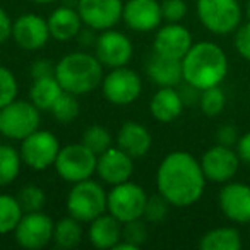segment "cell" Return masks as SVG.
<instances>
[{
  "label": "cell",
  "mask_w": 250,
  "mask_h": 250,
  "mask_svg": "<svg viewBox=\"0 0 250 250\" xmlns=\"http://www.w3.org/2000/svg\"><path fill=\"white\" fill-rule=\"evenodd\" d=\"M122 240L132 243L136 249H141V247L146 243L147 226H146V223L143 221V218L124 223V228H122Z\"/></svg>",
  "instance_id": "cell-35"
},
{
  "label": "cell",
  "mask_w": 250,
  "mask_h": 250,
  "mask_svg": "<svg viewBox=\"0 0 250 250\" xmlns=\"http://www.w3.org/2000/svg\"><path fill=\"white\" fill-rule=\"evenodd\" d=\"M83 144L87 149L93 151L96 156H100L101 153H104V151L113 146V139H111V134L104 129L103 125H91L89 129L84 132Z\"/></svg>",
  "instance_id": "cell-32"
},
{
  "label": "cell",
  "mask_w": 250,
  "mask_h": 250,
  "mask_svg": "<svg viewBox=\"0 0 250 250\" xmlns=\"http://www.w3.org/2000/svg\"><path fill=\"white\" fill-rule=\"evenodd\" d=\"M199 161H201L206 180L214 182V184H226L233 180L242 163L233 147L221 146V144L209 147Z\"/></svg>",
  "instance_id": "cell-12"
},
{
  "label": "cell",
  "mask_w": 250,
  "mask_h": 250,
  "mask_svg": "<svg viewBox=\"0 0 250 250\" xmlns=\"http://www.w3.org/2000/svg\"><path fill=\"white\" fill-rule=\"evenodd\" d=\"M62 93L63 89L55 76L33 79L31 89H29V101L40 110H52V106Z\"/></svg>",
  "instance_id": "cell-26"
},
{
  "label": "cell",
  "mask_w": 250,
  "mask_h": 250,
  "mask_svg": "<svg viewBox=\"0 0 250 250\" xmlns=\"http://www.w3.org/2000/svg\"><path fill=\"white\" fill-rule=\"evenodd\" d=\"M96 154L87 149L83 143H79L60 147L53 167L62 180L69 184H77V182L87 180L96 173Z\"/></svg>",
  "instance_id": "cell-7"
},
{
  "label": "cell",
  "mask_w": 250,
  "mask_h": 250,
  "mask_svg": "<svg viewBox=\"0 0 250 250\" xmlns=\"http://www.w3.org/2000/svg\"><path fill=\"white\" fill-rule=\"evenodd\" d=\"M199 106H201L202 113H204L206 117H218L226 106L225 91L219 86L202 89L201 98H199Z\"/></svg>",
  "instance_id": "cell-31"
},
{
  "label": "cell",
  "mask_w": 250,
  "mask_h": 250,
  "mask_svg": "<svg viewBox=\"0 0 250 250\" xmlns=\"http://www.w3.org/2000/svg\"><path fill=\"white\" fill-rule=\"evenodd\" d=\"M115 143H117V147H120L122 151L130 154L134 160H137L149 153L151 146H153V137L143 124L125 122L118 130Z\"/></svg>",
  "instance_id": "cell-21"
},
{
  "label": "cell",
  "mask_w": 250,
  "mask_h": 250,
  "mask_svg": "<svg viewBox=\"0 0 250 250\" xmlns=\"http://www.w3.org/2000/svg\"><path fill=\"white\" fill-rule=\"evenodd\" d=\"M245 18L247 21H250V0L245 4Z\"/></svg>",
  "instance_id": "cell-45"
},
{
  "label": "cell",
  "mask_w": 250,
  "mask_h": 250,
  "mask_svg": "<svg viewBox=\"0 0 250 250\" xmlns=\"http://www.w3.org/2000/svg\"><path fill=\"white\" fill-rule=\"evenodd\" d=\"M77 11L83 22L94 31L111 29L122 19L124 2L122 0H79Z\"/></svg>",
  "instance_id": "cell-14"
},
{
  "label": "cell",
  "mask_w": 250,
  "mask_h": 250,
  "mask_svg": "<svg viewBox=\"0 0 250 250\" xmlns=\"http://www.w3.org/2000/svg\"><path fill=\"white\" fill-rule=\"evenodd\" d=\"M101 91L111 104L127 106L141 96L143 81L134 70L127 67H117V69H111L106 76H103Z\"/></svg>",
  "instance_id": "cell-10"
},
{
  "label": "cell",
  "mask_w": 250,
  "mask_h": 250,
  "mask_svg": "<svg viewBox=\"0 0 250 250\" xmlns=\"http://www.w3.org/2000/svg\"><path fill=\"white\" fill-rule=\"evenodd\" d=\"M242 245V235L238 229L231 226L209 229L199 240L201 250H240Z\"/></svg>",
  "instance_id": "cell-25"
},
{
  "label": "cell",
  "mask_w": 250,
  "mask_h": 250,
  "mask_svg": "<svg viewBox=\"0 0 250 250\" xmlns=\"http://www.w3.org/2000/svg\"><path fill=\"white\" fill-rule=\"evenodd\" d=\"M146 74L160 87H177L184 83L182 60L170 59L156 52H153V55L147 59Z\"/></svg>",
  "instance_id": "cell-20"
},
{
  "label": "cell",
  "mask_w": 250,
  "mask_h": 250,
  "mask_svg": "<svg viewBox=\"0 0 250 250\" xmlns=\"http://www.w3.org/2000/svg\"><path fill=\"white\" fill-rule=\"evenodd\" d=\"M18 79L16 76L7 69V67L0 65V108H4L11 101L18 98Z\"/></svg>",
  "instance_id": "cell-36"
},
{
  "label": "cell",
  "mask_w": 250,
  "mask_h": 250,
  "mask_svg": "<svg viewBox=\"0 0 250 250\" xmlns=\"http://www.w3.org/2000/svg\"><path fill=\"white\" fill-rule=\"evenodd\" d=\"M94 50H96V59L103 63V67L110 69L125 67L134 53L132 42L124 33L113 29H104L101 35H98Z\"/></svg>",
  "instance_id": "cell-13"
},
{
  "label": "cell",
  "mask_w": 250,
  "mask_h": 250,
  "mask_svg": "<svg viewBox=\"0 0 250 250\" xmlns=\"http://www.w3.org/2000/svg\"><path fill=\"white\" fill-rule=\"evenodd\" d=\"M187 2L185 0H163L161 12L167 22H180L187 16Z\"/></svg>",
  "instance_id": "cell-37"
},
{
  "label": "cell",
  "mask_w": 250,
  "mask_h": 250,
  "mask_svg": "<svg viewBox=\"0 0 250 250\" xmlns=\"http://www.w3.org/2000/svg\"><path fill=\"white\" fill-rule=\"evenodd\" d=\"M219 209L233 223H250V187L240 182H226L218 195Z\"/></svg>",
  "instance_id": "cell-17"
},
{
  "label": "cell",
  "mask_w": 250,
  "mask_h": 250,
  "mask_svg": "<svg viewBox=\"0 0 250 250\" xmlns=\"http://www.w3.org/2000/svg\"><path fill=\"white\" fill-rule=\"evenodd\" d=\"M22 214V208L19 206L18 197L9 194H0V235H7L16 229Z\"/></svg>",
  "instance_id": "cell-29"
},
{
  "label": "cell",
  "mask_w": 250,
  "mask_h": 250,
  "mask_svg": "<svg viewBox=\"0 0 250 250\" xmlns=\"http://www.w3.org/2000/svg\"><path fill=\"white\" fill-rule=\"evenodd\" d=\"M55 77L63 91L72 94H87L101 86L103 63L96 55L84 52H72L62 57L55 65Z\"/></svg>",
  "instance_id": "cell-3"
},
{
  "label": "cell",
  "mask_w": 250,
  "mask_h": 250,
  "mask_svg": "<svg viewBox=\"0 0 250 250\" xmlns=\"http://www.w3.org/2000/svg\"><path fill=\"white\" fill-rule=\"evenodd\" d=\"M12 19L5 12V9L0 7V45L5 43L9 38H12Z\"/></svg>",
  "instance_id": "cell-43"
},
{
  "label": "cell",
  "mask_w": 250,
  "mask_h": 250,
  "mask_svg": "<svg viewBox=\"0 0 250 250\" xmlns=\"http://www.w3.org/2000/svg\"><path fill=\"white\" fill-rule=\"evenodd\" d=\"M18 202L22 208L24 212H33V211H42L43 206L46 202V195L43 192L42 187L38 185H26L18 192Z\"/></svg>",
  "instance_id": "cell-33"
},
{
  "label": "cell",
  "mask_w": 250,
  "mask_h": 250,
  "mask_svg": "<svg viewBox=\"0 0 250 250\" xmlns=\"http://www.w3.org/2000/svg\"><path fill=\"white\" fill-rule=\"evenodd\" d=\"M184 101L177 87H160L151 98L149 110L154 120L161 124H170L177 120L184 111Z\"/></svg>",
  "instance_id": "cell-23"
},
{
  "label": "cell",
  "mask_w": 250,
  "mask_h": 250,
  "mask_svg": "<svg viewBox=\"0 0 250 250\" xmlns=\"http://www.w3.org/2000/svg\"><path fill=\"white\" fill-rule=\"evenodd\" d=\"M184 81L197 89L219 86L228 74V59L219 45L212 42H199L190 46L182 59Z\"/></svg>",
  "instance_id": "cell-2"
},
{
  "label": "cell",
  "mask_w": 250,
  "mask_h": 250,
  "mask_svg": "<svg viewBox=\"0 0 250 250\" xmlns=\"http://www.w3.org/2000/svg\"><path fill=\"white\" fill-rule=\"evenodd\" d=\"M197 18L212 35H229L242 22V7L238 0H197Z\"/></svg>",
  "instance_id": "cell-6"
},
{
  "label": "cell",
  "mask_w": 250,
  "mask_h": 250,
  "mask_svg": "<svg viewBox=\"0 0 250 250\" xmlns=\"http://www.w3.org/2000/svg\"><path fill=\"white\" fill-rule=\"evenodd\" d=\"M236 154H238L240 161L245 165H250V132L243 134L236 141Z\"/></svg>",
  "instance_id": "cell-42"
},
{
  "label": "cell",
  "mask_w": 250,
  "mask_h": 250,
  "mask_svg": "<svg viewBox=\"0 0 250 250\" xmlns=\"http://www.w3.org/2000/svg\"><path fill=\"white\" fill-rule=\"evenodd\" d=\"M21 153L9 144H0V187L12 184L21 171Z\"/></svg>",
  "instance_id": "cell-28"
},
{
  "label": "cell",
  "mask_w": 250,
  "mask_h": 250,
  "mask_svg": "<svg viewBox=\"0 0 250 250\" xmlns=\"http://www.w3.org/2000/svg\"><path fill=\"white\" fill-rule=\"evenodd\" d=\"M52 38L48 29V22L42 16L33 14H21L12 24V40L16 45L28 52H36L43 48Z\"/></svg>",
  "instance_id": "cell-15"
},
{
  "label": "cell",
  "mask_w": 250,
  "mask_h": 250,
  "mask_svg": "<svg viewBox=\"0 0 250 250\" xmlns=\"http://www.w3.org/2000/svg\"><path fill=\"white\" fill-rule=\"evenodd\" d=\"M170 202L158 192L154 195H147L146 206H144L143 219L147 223H161L167 219L168 211H170Z\"/></svg>",
  "instance_id": "cell-34"
},
{
  "label": "cell",
  "mask_w": 250,
  "mask_h": 250,
  "mask_svg": "<svg viewBox=\"0 0 250 250\" xmlns=\"http://www.w3.org/2000/svg\"><path fill=\"white\" fill-rule=\"evenodd\" d=\"M60 143L57 136H53L50 130H35L26 139L21 141V160L26 167L35 171H45L55 165L59 156Z\"/></svg>",
  "instance_id": "cell-9"
},
{
  "label": "cell",
  "mask_w": 250,
  "mask_h": 250,
  "mask_svg": "<svg viewBox=\"0 0 250 250\" xmlns=\"http://www.w3.org/2000/svg\"><path fill=\"white\" fill-rule=\"evenodd\" d=\"M156 187L171 206L187 208L195 204L206 188V175L201 168V161L187 151L167 154L158 167Z\"/></svg>",
  "instance_id": "cell-1"
},
{
  "label": "cell",
  "mask_w": 250,
  "mask_h": 250,
  "mask_svg": "<svg viewBox=\"0 0 250 250\" xmlns=\"http://www.w3.org/2000/svg\"><path fill=\"white\" fill-rule=\"evenodd\" d=\"M192 45H194L192 35L185 26H182L180 22H168L163 28H158L153 52L170 59L182 60Z\"/></svg>",
  "instance_id": "cell-19"
},
{
  "label": "cell",
  "mask_w": 250,
  "mask_h": 250,
  "mask_svg": "<svg viewBox=\"0 0 250 250\" xmlns=\"http://www.w3.org/2000/svg\"><path fill=\"white\" fill-rule=\"evenodd\" d=\"M122 225L124 223H120L110 212H103L89 223V229H87L89 243L100 250L115 249L122 240V228H124Z\"/></svg>",
  "instance_id": "cell-22"
},
{
  "label": "cell",
  "mask_w": 250,
  "mask_h": 250,
  "mask_svg": "<svg viewBox=\"0 0 250 250\" xmlns=\"http://www.w3.org/2000/svg\"><path fill=\"white\" fill-rule=\"evenodd\" d=\"M178 93H180L182 101H184L185 106H187V104H199L201 89H197L195 86H192V84H188V83H185V81H184V86L178 89Z\"/></svg>",
  "instance_id": "cell-41"
},
{
  "label": "cell",
  "mask_w": 250,
  "mask_h": 250,
  "mask_svg": "<svg viewBox=\"0 0 250 250\" xmlns=\"http://www.w3.org/2000/svg\"><path fill=\"white\" fill-rule=\"evenodd\" d=\"M31 2H36V4H52L55 0H31Z\"/></svg>",
  "instance_id": "cell-46"
},
{
  "label": "cell",
  "mask_w": 250,
  "mask_h": 250,
  "mask_svg": "<svg viewBox=\"0 0 250 250\" xmlns=\"http://www.w3.org/2000/svg\"><path fill=\"white\" fill-rule=\"evenodd\" d=\"M235 48L242 59L250 62V21L240 24L235 31Z\"/></svg>",
  "instance_id": "cell-38"
},
{
  "label": "cell",
  "mask_w": 250,
  "mask_h": 250,
  "mask_svg": "<svg viewBox=\"0 0 250 250\" xmlns=\"http://www.w3.org/2000/svg\"><path fill=\"white\" fill-rule=\"evenodd\" d=\"M238 137L240 136H238V132H236L235 125H231V124L221 125L218 129V132H216V141H218V144H221V146H228V147L236 146Z\"/></svg>",
  "instance_id": "cell-39"
},
{
  "label": "cell",
  "mask_w": 250,
  "mask_h": 250,
  "mask_svg": "<svg viewBox=\"0 0 250 250\" xmlns=\"http://www.w3.org/2000/svg\"><path fill=\"white\" fill-rule=\"evenodd\" d=\"M147 194L141 185L127 180L124 184L113 185L108 192V212L120 223L143 218Z\"/></svg>",
  "instance_id": "cell-8"
},
{
  "label": "cell",
  "mask_w": 250,
  "mask_h": 250,
  "mask_svg": "<svg viewBox=\"0 0 250 250\" xmlns=\"http://www.w3.org/2000/svg\"><path fill=\"white\" fill-rule=\"evenodd\" d=\"M122 19L132 31L149 33L161 26L163 12L158 0H127L124 2Z\"/></svg>",
  "instance_id": "cell-16"
},
{
  "label": "cell",
  "mask_w": 250,
  "mask_h": 250,
  "mask_svg": "<svg viewBox=\"0 0 250 250\" xmlns=\"http://www.w3.org/2000/svg\"><path fill=\"white\" fill-rule=\"evenodd\" d=\"M55 76V65L50 60L40 59L33 62L31 65V77L33 79H42V77H53Z\"/></svg>",
  "instance_id": "cell-40"
},
{
  "label": "cell",
  "mask_w": 250,
  "mask_h": 250,
  "mask_svg": "<svg viewBox=\"0 0 250 250\" xmlns=\"http://www.w3.org/2000/svg\"><path fill=\"white\" fill-rule=\"evenodd\" d=\"M48 22V29L52 38L59 40V42H69V40L76 38L79 31L83 29V19L77 9L72 7H59L50 14L46 19Z\"/></svg>",
  "instance_id": "cell-24"
},
{
  "label": "cell",
  "mask_w": 250,
  "mask_h": 250,
  "mask_svg": "<svg viewBox=\"0 0 250 250\" xmlns=\"http://www.w3.org/2000/svg\"><path fill=\"white\" fill-rule=\"evenodd\" d=\"M55 223L43 211L24 212L14 229L16 242L19 247L28 250H40L53 240Z\"/></svg>",
  "instance_id": "cell-11"
},
{
  "label": "cell",
  "mask_w": 250,
  "mask_h": 250,
  "mask_svg": "<svg viewBox=\"0 0 250 250\" xmlns=\"http://www.w3.org/2000/svg\"><path fill=\"white\" fill-rule=\"evenodd\" d=\"M67 211L81 223H91L108 211V194L93 178L72 184L67 195Z\"/></svg>",
  "instance_id": "cell-4"
},
{
  "label": "cell",
  "mask_w": 250,
  "mask_h": 250,
  "mask_svg": "<svg viewBox=\"0 0 250 250\" xmlns=\"http://www.w3.org/2000/svg\"><path fill=\"white\" fill-rule=\"evenodd\" d=\"M96 173L104 184L118 185L130 180L134 173V158L122 151L120 147L111 146L98 156Z\"/></svg>",
  "instance_id": "cell-18"
},
{
  "label": "cell",
  "mask_w": 250,
  "mask_h": 250,
  "mask_svg": "<svg viewBox=\"0 0 250 250\" xmlns=\"http://www.w3.org/2000/svg\"><path fill=\"white\" fill-rule=\"evenodd\" d=\"M76 38L79 40V43L83 46H94L98 36L94 35V29L93 28H86V29H81L79 35H77Z\"/></svg>",
  "instance_id": "cell-44"
},
{
  "label": "cell",
  "mask_w": 250,
  "mask_h": 250,
  "mask_svg": "<svg viewBox=\"0 0 250 250\" xmlns=\"http://www.w3.org/2000/svg\"><path fill=\"white\" fill-rule=\"evenodd\" d=\"M83 240V223L77 221L72 216L59 219L53 228V242L60 249H74Z\"/></svg>",
  "instance_id": "cell-27"
},
{
  "label": "cell",
  "mask_w": 250,
  "mask_h": 250,
  "mask_svg": "<svg viewBox=\"0 0 250 250\" xmlns=\"http://www.w3.org/2000/svg\"><path fill=\"white\" fill-rule=\"evenodd\" d=\"M50 111H52L53 118L62 122V124H69V122L76 120L77 115H79V111H81V104H79V101H77V94L63 91Z\"/></svg>",
  "instance_id": "cell-30"
},
{
  "label": "cell",
  "mask_w": 250,
  "mask_h": 250,
  "mask_svg": "<svg viewBox=\"0 0 250 250\" xmlns=\"http://www.w3.org/2000/svg\"><path fill=\"white\" fill-rule=\"evenodd\" d=\"M40 108L31 101L16 98L4 108H0V134L9 139L22 141L40 129Z\"/></svg>",
  "instance_id": "cell-5"
}]
</instances>
